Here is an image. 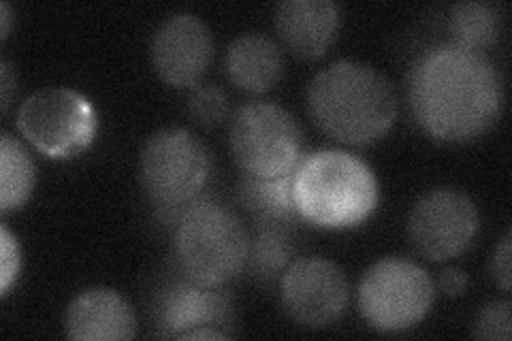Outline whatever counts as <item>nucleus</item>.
I'll return each mask as SVG.
<instances>
[{
  "instance_id": "obj_1",
  "label": "nucleus",
  "mask_w": 512,
  "mask_h": 341,
  "mask_svg": "<svg viewBox=\"0 0 512 341\" xmlns=\"http://www.w3.org/2000/svg\"><path fill=\"white\" fill-rule=\"evenodd\" d=\"M408 101L414 120L438 141L463 143L485 135L504 107V81L483 54L438 43L412 62Z\"/></svg>"
},
{
  "instance_id": "obj_2",
  "label": "nucleus",
  "mask_w": 512,
  "mask_h": 341,
  "mask_svg": "<svg viewBox=\"0 0 512 341\" xmlns=\"http://www.w3.org/2000/svg\"><path fill=\"white\" fill-rule=\"evenodd\" d=\"M308 109L329 137L367 145L389 133L397 118V94L391 81L370 64L340 60L310 81Z\"/></svg>"
},
{
  "instance_id": "obj_3",
  "label": "nucleus",
  "mask_w": 512,
  "mask_h": 341,
  "mask_svg": "<svg viewBox=\"0 0 512 341\" xmlns=\"http://www.w3.org/2000/svg\"><path fill=\"white\" fill-rule=\"evenodd\" d=\"M293 199L299 218L323 229H348L372 216L380 188L374 171L344 150H318L295 169Z\"/></svg>"
},
{
  "instance_id": "obj_4",
  "label": "nucleus",
  "mask_w": 512,
  "mask_h": 341,
  "mask_svg": "<svg viewBox=\"0 0 512 341\" xmlns=\"http://www.w3.org/2000/svg\"><path fill=\"white\" fill-rule=\"evenodd\" d=\"M250 235L233 209L195 199L180 218L175 254L188 280L207 288H222L248 263Z\"/></svg>"
},
{
  "instance_id": "obj_5",
  "label": "nucleus",
  "mask_w": 512,
  "mask_h": 341,
  "mask_svg": "<svg viewBox=\"0 0 512 341\" xmlns=\"http://www.w3.org/2000/svg\"><path fill=\"white\" fill-rule=\"evenodd\" d=\"M231 152L252 177H280L303 160V133L297 120L278 103L256 101L239 109L229 128Z\"/></svg>"
},
{
  "instance_id": "obj_6",
  "label": "nucleus",
  "mask_w": 512,
  "mask_h": 341,
  "mask_svg": "<svg viewBox=\"0 0 512 341\" xmlns=\"http://www.w3.org/2000/svg\"><path fill=\"white\" fill-rule=\"evenodd\" d=\"M139 169L152 203L163 209L188 207L210 177L212 154L186 128H163L143 145Z\"/></svg>"
},
{
  "instance_id": "obj_7",
  "label": "nucleus",
  "mask_w": 512,
  "mask_h": 341,
  "mask_svg": "<svg viewBox=\"0 0 512 341\" xmlns=\"http://www.w3.org/2000/svg\"><path fill=\"white\" fill-rule=\"evenodd\" d=\"M436 286L414 261L382 258L365 271L359 284V310L374 329L399 333L419 324L431 310Z\"/></svg>"
},
{
  "instance_id": "obj_8",
  "label": "nucleus",
  "mask_w": 512,
  "mask_h": 341,
  "mask_svg": "<svg viewBox=\"0 0 512 341\" xmlns=\"http://www.w3.org/2000/svg\"><path fill=\"white\" fill-rule=\"evenodd\" d=\"M18 128L41 154L73 158L90 148L99 120L84 94L71 88H43L22 103Z\"/></svg>"
},
{
  "instance_id": "obj_9",
  "label": "nucleus",
  "mask_w": 512,
  "mask_h": 341,
  "mask_svg": "<svg viewBox=\"0 0 512 341\" xmlns=\"http://www.w3.org/2000/svg\"><path fill=\"white\" fill-rule=\"evenodd\" d=\"M474 201L455 188H436L414 203L408 216L412 246L429 261H446L466 250L478 231Z\"/></svg>"
},
{
  "instance_id": "obj_10",
  "label": "nucleus",
  "mask_w": 512,
  "mask_h": 341,
  "mask_svg": "<svg viewBox=\"0 0 512 341\" xmlns=\"http://www.w3.org/2000/svg\"><path fill=\"white\" fill-rule=\"evenodd\" d=\"M286 314L308 329L331 327L348 307L346 275L329 258H299L284 269L280 284Z\"/></svg>"
},
{
  "instance_id": "obj_11",
  "label": "nucleus",
  "mask_w": 512,
  "mask_h": 341,
  "mask_svg": "<svg viewBox=\"0 0 512 341\" xmlns=\"http://www.w3.org/2000/svg\"><path fill=\"white\" fill-rule=\"evenodd\" d=\"M150 54L165 84L195 88L214 56L212 32L197 15L175 13L156 28Z\"/></svg>"
},
{
  "instance_id": "obj_12",
  "label": "nucleus",
  "mask_w": 512,
  "mask_h": 341,
  "mask_svg": "<svg viewBox=\"0 0 512 341\" xmlns=\"http://www.w3.org/2000/svg\"><path fill=\"white\" fill-rule=\"evenodd\" d=\"M64 335L75 341L133 339V307L114 288H90L77 295L64 314Z\"/></svg>"
},
{
  "instance_id": "obj_13",
  "label": "nucleus",
  "mask_w": 512,
  "mask_h": 341,
  "mask_svg": "<svg viewBox=\"0 0 512 341\" xmlns=\"http://www.w3.org/2000/svg\"><path fill=\"white\" fill-rule=\"evenodd\" d=\"M233 301L218 288H207L197 282L175 284L160 307V327L163 335L175 337L195 329H233Z\"/></svg>"
},
{
  "instance_id": "obj_14",
  "label": "nucleus",
  "mask_w": 512,
  "mask_h": 341,
  "mask_svg": "<svg viewBox=\"0 0 512 341\" xmlns=\"http://www.w3.org/2000/svg\"><path fill=\"white\" fill-rule=\"evenodd\" d=\"M282 43L295 56L316 60L329 52L340 28V7L331 0H284L274 18Z\"/></svg>"
},
{
  "instance_id": "obj_15",
  "label": "nucleus",
  "mask_w": 512,
  "mask_h": 341,
  "mask_svg": "<svg viewBox=\"0 0 512 341\" xmlns=\"http://www.w3.org/2000/svg\"><path fill=\"white\" fill-rule=\"evenodd\" d=\"M224 69L237 88L263 94L274 88L284 73L280 45L261 32H246L231 41Z\"/></svg>"
},
{
  "instance_id": "obj_16",
  "label": "nucleus",
  "mask_w": 512,
  "mask_h": 341,
  "mask_svg": "<svg viewBox=\"0 0 512 341\" xmlns=\"http://www.w3.org/2000/svg\"><path fill=\"white\" fill-rule=\"evenodd\" d=\"M295 171L280 177H252L246 175L239 199L259 224H288L299 218V211L293 199Z\"/></svg>"
},
{
  "instance_id": "obj_17",
  "label": "nucleus",
  "mask_w": 512,
  "mask_h": 341,
  "mask_svg": "<svg viewBox=\"0 0 512 341\" xmlns=\"http://www.w3.org/2000/svg\"><path fill=\"white\" fill-rule=\"evenodd\" d=\"M37 169L28 150L9 133L0 139V209L9 214L20 209L32 194Z\"/></svg>"
},
{
  "instance_id": "obj_18",
  "label": "nucleus",
  "mask_w": 512,
  "mask_h": 341,
  "mask_svg": "<svg viewBox=\"0 0 512 341\" xmlns=\"http://www.w3.org/2000/svg\"><path fill=\"white\" fill-rule=\"evenodd\" d=\"M453 43L483 52L502 35V13L491 3H457L451 9Z\"/></svg>"
},
{
  "instance_id": "obj_19",
  "label": "nucleus",
  "mask_w": 512,
  "mask_h": 341,
  "mask_svg": "<svg viewBox=\"0 0 512 341\" xmlns=\"http://www.w3.org/2000/svg\"><path fill=\"white\" fill-rule=\"evenodd\" d=\"M293 241L282 224H261V231L250 239L246 267L256 280H276L278 273L291 265Z\"/></svg>"
},
{
  "instance_id": "obj_20",
  "label": "nucleus",
  "mask_w": 512,
  "mask_h": 341,
  "mask_svg": "<svg viewBox=\"0 0 512 341\" xmlns=\"http://www.w3.org/2000/svg\"><path fill=\"white\" fill-rule=\"evenodd\" d=\"M186 109L195 122L216 126L229 116V96L216 84H197L190 88Z\"/></svg>"
},
{
  "instance_id": "obj_21",
  "label": "nucleus",
  "mask_w": 512,
  "mask_h": 341,
  "mask_svg": "<svg viewBox=\"0 0 512 341\" xmlns=\"http://www.w3.org/2000/svg\"><path fill=\"white\" fill-rule=\"evenodd\" d=\"M474 335L478 339L508 341L510 331V301H493L478 312L474 320Z\"/></svg>"
},
{
  "instance_id": "obj_22",
  "label": "nucleus",
  "mask_w": 512,
  "mask_h": 341,
  "mask_svg": "<svg viewBox=\"0 0 512 341\" xmlns=\"http://www.w3.org/2000/svg\"><path fill=\"white\" fill-rule=\"evenodd\" d=\"M0 292L3 297L11 290L13 282L18 280L22 269V248L20 241L9 231V226H0Z\"/></svg>"
},
{
  "instance_id": "obj_23",
  "label": "nucleus",
  "mask_w": 512,
  "mask_h": 341,
  "mask_svg": "<svg viewBox=\"0 0 512 341\" xmlns=\"http://www.w3.org/2000/svg\"><path fill=\"white\" fill-rule=\"evenodd\" d=\"M512 267H510V233L506 231L502 241L495 246L493 258H491V273L495 282L502 286V290H510V278H512Z\"/></svg>"
},
{
  "instance_id": "obj_24",
  "label": "nucleus",
  "mask_w": 512,
  "mask_h": 341,
  "mask_svg": "<svg viewBox=\"0 0 512 341\" xmlns=\"http://www.w3.org/2000/svg\"><path fill=\"white\" fill-rule=\"evenodd\" d=\"M438 284H440V288L446 292V295L459 297V295H463V292H466V288H468V275L463 273L461 269H455V267L444 269V271L440 273Z\"/></svg>"
},
{
  "instance_id": "obj_25",
  "label": "nucleus",
  "mask_w": 512,
  "mask_h": 341,
  "mask_svg": "<svg viewBox=\"0 0 512 341\" xmlns=\"http://www.w3.org/2000/svg\"><path fill=\"white\" fill-rule=\"evenodd\" d=\"M0 90H3V111L7 113L9 111V105H11V92H13V86H15V75H13V69L11 64L7 60L0 62Z\"/></svg>"
},
{
  "instance_id": "obj_26",
  "label": "nucleus",
  "mask_w": 512,
  "mask_h": 341,
  "mask_svg": "<svg viewBox=\"0 0 512 341\" xmlns=\"http://www.w3.org/2000/svg\"><path fill=\"white\" fill-rule=\"evenodd\" d=\"M0 24H3V39H7L9 37V30H11V7H9V3H0Z\"/></svg>"
}]
</instances>
